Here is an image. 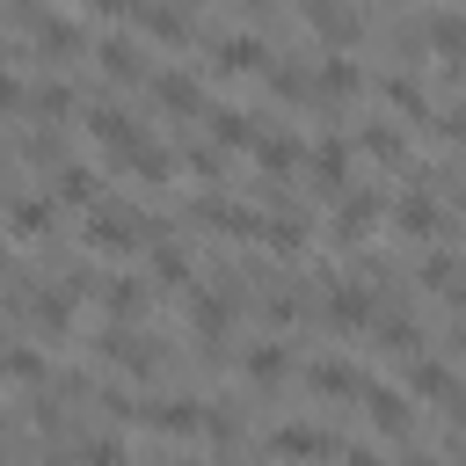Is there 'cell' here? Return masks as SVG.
<instances>
[{
    "instance_id": "f1b7e54d",
    "label": "cell",
    "mask_w": 466,
    "mask_h": 466,
    "mask_svg": "<svg viewBox=\"0 0 466 466\" xmlns=\"http://www.w3.org/2000/svg\"><path fill=\"white\" fill-rule=\"evenodd\" d=\"M51 218H58V204H51V197H22V204H15V211H7V226H15V233H22V240H36V233H44V226H51Z\"/></svg>"
},
{
    "instance_id": "8992f818",
    "label": "cell",
    "mask_w": 466,
    "mask_h": 466,
    "mask_svg": "<svg viewBox=\"0 0 466 466\" xmlns=\"http://www.w3.org/2000/svg\"><path fill=\"white\" fill-rule=\"evenodd\" d=\"M233 328V291H218V284H189V335L197 342H218Z\"/></svg>"
},
{
    "instance_id": "277c9868",
    "label": "cell",
    "mask_w": 466,
    "mask_h": 466,
    "mask_svg": "<svg viewBox=\"0 0 466 466\" xmlns=\"http://www.w3.org/2000/svg\"><path fill=\"white\" fill-rule=\"evenodd\" d=\"M357 400H364V422H371L379 437H408V430H415V400H408L400 386H371V379H364Z\"/></svg>"
},
{
    "instance_id": "7402d4cb",
    "label": "cell",
    "mask_w": 466,
    "mask_h": 466,
    "mask_svg": "<svg viewBox=\"0 0 466 466\" xmlns=\"http://www.w3.org/2000/svg\"><path fill=\"white\" fill-rule=\"evenodd\" d=\"M299 7H306V22H313L328 44H350V36H357V15H350L342 0H299Z\"/></svg>"
},
{
    "instance_id": "52a82bcc",
    "label": "cell",
    "mask_w": 466,
    "mask_h": 466,
    "mask_svg": "<svg viewBox=\"0 0 466 466\" xmlns=\"http://www.w3.org/2000/svg\"><path fill=\"white\" fill-rule=\"evenodd\" d=\"M240 379H248V386H262V393H269V386H284V379H291V350H284L277 335L248 342V350H240Z\"/></svg>"
},
{
    "instance_id": "7a4b0ae2",
    "label": "cell",
    "mask_w": 466,
    "mask_h": 466,
    "mask_svg": "<svg viewBox=\"0 0 466 466\" xmlns=\"http://www.w3.org/2000/svg\"><path fill=\"white\" fill-rule=\"evenodd\" d=\"M102 357H109V364H124L131 379H153V371H160V342H153V335H138L131 320L102 328Z\"/></svg>"
},
{
    "instance_id": "d6a6232c",
    "label": "cell",
    "mask_w": 466,
    "mask_h": 466,
    "mask_svg": "<svg viewBox=\"0 0 466 466\" xmlns=\"http://www.w3.org/2000/svg\"><path fill=\"white\" fill-rule=\"evenodd\" d=\"M371 320H379V342H386V350H408V357L422 350V328H415V320H400V313H371Z\"/></svg>"
},
{
    "instance_id": "5b68a950",
    "label": "cell",
    "mask_w": 466,
    "mask_h": 466,
    "mask_svg": "<svg viewBox=\"0 0 466 466\" xmlns=\"http://www.w3.org/2000/svg\"><path fill=\"white\" fill-rule=\"evenodd\" d=\"M371 226H379V197L371 189H350L335 204V218H328V240L335 248H357V240H371Z\"/></svg>"
},
{
    "instance_id": "f546056e",
    "label": "cell",
    "mask_w": 466,
    "mask_h": 466,
    "mask_svg": "<svg viewBox=\"0 0 466 466\" xmlns=\"http://www.w3.org/2000/svg\"><path fill=\"white\" fill-rule=\"evenodd\" d=\"M415 277H422V284H430V291H444V284H466V262H459V255H451V248H430V255H422V269H415Z\"/></svg>"
},
{
    "instance_id": "9a60e30c",
    "label": "cell",
    "mask_w": 466,
    "mask_h": 466,
    "mask_svg": "<svg viewBox=\"0 0 466 466\" xmlns=\"http://www.w3.org/2000/svg\"><path fill=\"white\" fill-rule=\"evenodd\" d=\"M400 393H408V400H451V393H459V379H451V364H444V357H415Z\"/></svg>"
},
{
    "instance_id": "2e32d148",
    "label": "cell",
    "mask_w": 466,
    "mask_h": 466,
    "mask_svg": "<svg viewBox=\"0 0 466 466\" xmlns=\"http://www.w3.org/2000/svg\"><path fill=\"white\" fill-rule=\"evenodd\" d=\"M153 102L175 109V116H204V87H197V73H153Z\"/></svg>"
},
{
    "instance_id": "5bb4252c",
    "label": "cell",
    "mask_w": 466,
    "mask_h": 466,
    "mask_svg": "<svg viewBox=\"0 0 466 466\" xmlns=\"http://www.w3.org/2000/svg\"><path fill=\"white\" fill-rule=\"evenodd\" d=\"M131 15H138L146 36H160V44H189V7H175V0H138Z\"/></svg>"
},
{
    "instance_id": "d590c367",
    "label": "cell",
    "mask_w": 466,
    "mask_h": 466,
    "mask_svg": "<svg viewBox=\"0 0 466 466\" xmlns=\"http://www.w3.org/2000/svg\"><path fill=\"white\" fill-rule=\"evenodd\" d=\"M80 466H124V444L116 437H87L80 444Z\"/></svg>"
},
{
    "instance_id": "44dd1931",
    "label": "cell",
    "mask_w": 466,
    "mask_h": 466,
    "mask_svg": "<svg viewBox=\"0 0 466 466\" xmlns=\"http://www.w3.org/2000/svg\"><path fill=\"white\" fill-rule=\"evenodd\" d=\"M422 36H430L437 58H466V15H451V7H437V15L422 22Z\"/></svg>"
},
{
    "instance_id": "4dcf8cb0",
    "label": "cell",
    "mask_w": 466,
    "mask_h": 466,
    "mask_svg": "<svg viewBox=\"0 0 466 466\" xmlns=\"http://www.w3.org/2000/svg\"><path fill=\"white\" fill-rule=\"evenodd\" d=\"M0 371H7L15 386H44V379H51V364H44L36 350H22V342H7V364H0Z\"/></svg>"
},
{
    "instance_id": "9c48e42d",
    "label": "cell",
    "mask_w": 466,
    "mask_h": 466,
    "mask_svg": "<svg viewBox=\"0 0 466 466\" xmlns=\"http://www.w3.org/2000/svg\"><path fill=\"white\" fill-rule=\"evenodd\" d=\"M371 313H379V299L364 284H328V299H320V320L328 328H371Z\"/></svg>"
},
{
    "instance_id": "7c38bea8",
    "label": "cell",
    "mask_w": 466,
    "mask_h": 466,
    "mask_svg": "<svg viewBox=\"0 0 466 466\" xmlns=\"http://www.w3.org/2000/svg\"><path fill=\"white\" fill-rule=\"evenodd\" d=\"M211 66H218V73H262V66H269V51H262V36H255V29H233V36H218V44H211Z\"/></svg>"
},
{
    "instance_id": "ffe728a7",
    "label": "cell",
    "mask_w": 466,
    "mask_h": 466,
    "mask_svg": "<svg viewBox=\"0 0 466 466\" xmlns=\"http://www.w3.org/2000/svg\"><path fill=\"white\" fill-rule=\"evenodd\" d=\"M95 66H102L109 80H138V73H146V58H138L131 36H102V44H95Z\"/></svg>"
},
{
    "instance_id": "e0dca14e",
    "label": "cell",
    "mask_w": 466,
    "mask_h": 466,
    "mask_svg": "<svg viewBox=\"0 0 466 466\" xmlns=\"http://www.w3.org/2000/svg\"><path fill=\"white\" fill-rule=\"evenodd\" d=\"M51 204H80V211H95V204H102V175L80 167V160L58 167V175H51Z\"/></svg>"
},
{
    "instance_id": "8fae6325",
    "label": "cell",
    "mask_w": 466,
    "mask_h": 466,
    "mask_svg": "<svg viewBox=\"0 0 466 466\" xmlns=\"http://www.w3.org/2000/svg\"><path fill=\"white\" fill-rule=\"evenodd\" d=\"M146 430H167V437H197L204 430V400H146V408H131Z\"/></svg>"
},
{
    "instance_id": "836d02e7",
    "label": "cell",
    "mask_w": 466,
    "mask_h": 466,
    "mask_svg": "<svg viewBox=\"0 0 466 466\" xmlns=\"http://www.w3.org/2000/svg\"><path fill=\"white\" fill-rule=\"evenodd\" d=\"M379 95H386L393 109H408V116H422V109H430V102H422V87H415V80H400V73H386V80H379Z\"/></svg>"
},
{
    "instance_id": "cb8c5ba5",
    "label": "cell",
    "mask_w": 466,
    "mask_h": 466,
    "mask_svg": "<svg viewBox=\"0 0 466 466\" xmlns=\"http://www.w3.org/2000/svg\"><path fill=\"white\" fill-rule=\"evenodd\" d=\"M255 160H262V175H284V167H299V160H306V146H299V138H284V131H255Z\"/></svg>"
},
{
    "instance_id": "8d00e7d4",
    "label": "cell",
    "mask_w": 466,
    "mask_h": 466,
    "mask_svg": "<svg viewBox=\"0 0 466 466\" xmlns=\"http://www.w3.org/2000/svg\"><path fill=\"white\" fill-rule=\"evenodd\" d=\"M189 167H197L204 182H218V167H226V160H218V146H197V153H189Z\"/></svg>"
},
{
    "instance_id": "6da1fadb",
    "label": "cell",
    "mask_w": 466,
    "mask_h": 466,
    "mask_svg": "<svg viewBox=\"0 0 466 466\" xmlns=\"http://www.w3.org/2000/svg\"><path fill=\"white\" fill-rule=\"evenodd\" d=\"M153 240V226L131 211V204H95L87 211V248L95 255H131V248H146Z\"/></svg>"
},
{
    "instance_id": "f6af8a7d",
    "label": "cell",
    "mask_w": 466,
    "mask_h": 466,
    "mask_svg": "<svg viewBox=\"0 0 466 466\" xmlns=\"http://www.w3.org/2000/svg\"><path fill=\"white\" fill-rule=\"evenodd\" d=\"M248 466H255V459H248Z\"/></svg>"
},
{
    "instance_id": "1f68e13d",
    "label": "cell",
    "mask_w": 466,
    "mask_h": 466,
    "mask_svg": "<svg viewBox=\"0 0 466 466\" xmlns=\"http://www.w3.org/2000/svg\"><path fill=\"white\" fill-rule=\"evenodd\" d=\"M36 44H44V51H66V58H73V51L87 44V29H80V22H51V15H44V22H36Z\"/></svg>"
},
{
    "instance_id": "484cf974",
    "label": "cell",
    "mask_w": 466,
    "mask_h": 466,
    "mask_svg": "<svg viewBox=\"0 0 466 466\" xmlns=\"http://www.w3.org/2000/svg\"><path fill=\"white\" fill-rule=\"evenodd\" d=\"M357 87H364V73H357L350 58H320V73H313V95L342 102V95H357Z\"/></svg>"
},
{
    "instance_id": "ee69618b",
    "label": "cell",
    "mask_w": 466,
    "mask_h": 466,
    "mask_svg": "<svg viewBox=\"0 0 466 466\" xmlns=\"http://www.w3.org/2000/svg\"><path fill=\"white\" fill-rule=\"evenodd\" d=\"M0 364H7V342H0Z\"/></svg>"
},
{
    "instance_id": "3957f363",
    "label": "cell",
    "mask_w": 466,
    "mask_h": 466,
    "mask_svg": "<svg viewBox=\"0 0 466 466\" xmlns=\"http://www.w3.org/2000/svg\"><path fill=\"white\" fill-rule=\"evenodd\" d=\"M269 451L291 459V466H320V459H342V437H335V430H313V422H284V430L269 437Z\"/></svg>"
},
{
    "instance_id": "4316f807",
    "label": "cell",
    "mask_w": 466,
    "mask_h": 466,
    "mask_svg": "<svg viewBox=\"0 0 466 466\" xmlns=\"http://www.w3.org/2000/svg\"><path fill=\"white\" fill-rule=\"evenodd\" d=\"M146 248H153V277H160V284H175V291L197 284V269H189V255H182L175 240H146Z\"/></svg>"
},
{
    "instance_id": "60d3db41",
    "label": "cell",
    "mask_w": 466,
    "mask_h": 466,
    "mask_svg": "<svg viewBox=\"0 0 466 466\" xmlns=\"http://www.w3.org/2000/svg\"><path fill=\"white\" fill-rule=\"evenodd\" d=\"M87 7H95V15H131L138 0H87Z\"/></svg>"
},
{
    "instance_id": "30bf717a",
    "label": "cell",
    "mask_w": 466,
    "mask_h": 466,
    "mask_svg": "<svg viewBox=\"0 0 466 466\" xmlns=\"http://www.w3.org/2000/svg\"><path fill=\"white\" fill-rule=\"evenodd\" d=\"M306 386H313L320 400H357V393H364V371H357L350 357H313V364H306Z\"/></svg>"
},
{
    "instance_id": "ac0fdd59",
    "label": "cell",
    "mask_w": 466,
    "mask_h": 466,
    "mask_svg": "<svg viewBox=\"0 0 466 466\" xmlns=\"http://www.w3.org/2000/svg\"><path fill=\"white\" fill-rule=\"evenodd\" d=\"M306 167H313L320 189H342V182H350V138H320V146L306 153Z\"/></svg>"
},
{
    "instance_id": "603a6c76",
    "label": "cell",
    "mask_w": 466,
    "mask_h": 466,
    "mask_svg": "<svg viewBox=\"0 0 466 466\" xmlns=\"http://www.w3.org/2000/svg\"><path fill=\"white\" fill-rule=\"evenodd\" d=\"M204 131H211V146H255V124H248V109H204Z\"/></svg>"
},
{
    "instance_id": "83f0119b",
    "label": "cell",
    "mask_w": 466,
    "mask_h": 466,
    "mask_svg": "<svg viewBox=\"0 0 466 466\" xmlns=\"http://www.w3.org/2000/svg\"><path fill=\"white\" fill-rule=\"evenodd\" d=\"M357 146H364L371 160H386V167H400V160H408V138H400L393 124H364V131H357Z\"/></svg>"
},
{
    "instance_id": "ba28073f",
    "label": "cell",
    "mask_w": 466,
    "mask_h": 466,
    "mask_svg": "<svg viewBox=\"0 0 466 466\" xmlns=\"http://www.w3.org/2000/svg\"><path fill=\"white\" fill-rule=\"evenodd\" d=\"M87 138H102V146H109L116 160H124L131 146H146V131H138V116H124L116 102H95V109H87Z\"/></svg>"
},
{
    "instance_id": "7bdbcfd3",
    "label": "cell",
    "mask_w": 466,
    "mask_h": 466,
    "mask_svg": "<svg viewBox=\"0 0 466 466\" xmlns=\"http://www.w3.org/2000/svg\"><path fill=\"white\" fill-rule=\"evenodd\" d=\"M451 357H466V313L451 320Z\"/></svg>"
},
{
    "instance_id": "b9f144b4",
    "label": "cell",
    "mask_w": 466,
    "mask_h": 466,
    "mask_svg": "<svg viewBox=\"0 0 466 466\" xmlns=\"http://www.w3.org/2000/svg\"><path fill=\"white\" fill-rule=\"evenodd\" d=\"M444 408H451V422H459V430H466V386H459V393H451V400H444Z\"/></svg>"
},
{
    "instance_id": "e575fe53",
    "label": "cell",
    "mask_w": 466,
    "mask_h": 466,
    "mask_svg": "<svg viewBox=\"0 0 466 466\" xmlns=\"http://www.w3.org/2000/svg\"><path fill=\"white\" fill-rule=\"evenodd\" d=\"M29 109H36L44 124H58V116L73 109V87H66V80H58V87H36V95H29Z\"/></svg>"
},
{
    "instance_id": "f35d334b",
    "label": "cell",
    "mask_w": 466,
    "mask_h": 466,
    "mask_svg": "<svg viewBox=\"0 0 466 466\" xmlns=\"http://www.w3.org/2000/svg\"><path fill=\"white\" fill-rule=\"evenodd\" d=\"M335 466H386V459H379V451H364V444H342V459H335Z\"/></svg>"
},
{
    "instance_id": "d4e9b609",
    "label": "cell",
    "mask_w": 466,
    "mask_h": 466,
    "mask_svg": "<svg viewBox=\"0 0 466 466\" xmlns=\"http://www.w3.org/2000/svg\"><path fill=\"white\" fill-rule=\"evenodd\" d=\"M146 291H153V284H146V277H131V269H124V277H102V306H109L116 320H131V313L146 306Z\"/></svg>"
},
{
    "instance_id": "4fadbf2b",
    "label": "cell",
    "mask_w": 466,
    "mask_h": 466,
    "mask_svg": "<svg viewBox=\"0 0 466 466\" xmlns=\"http://www.w3.org/2000/svg\"><path fill=\"white\" fill-rule=\"evenodd\" d=\"M393 233H400V240H437V233H444V211H437L422 189H408V197L393 204Z\"/></svg>"
},
{
    "instance_id": "d6986e66",
    "label": "cell",
    "mask_w": 466,
    "mask_h": 466,
    "mask_svg": "<svg viewBox=\"0 0 466 466\" xmlns=\"http://www.w3.org/2000/svg\"><path fill=\"white\" fill-rule=\"evenodd\" d=\"M255 240L277 248V255H299L306 248V218L299 211H269V218H255Z\"/></svg>"
},
{
    "instance_id": "ab89813d",
    "label": "cell",
    "mask_w": 466,
    "mask_h": 466,
    "mask_svg": "<svg viewBox=\"0 0 466 466\" xmlns=\"http://www.w3.org/2000/svg\"><path fill=\"white\" fill-rule=\"evenodd\" d=\"M444 138H466V102H459V109H444Z\"/></svg>"
},
{
    "instance_id": "74e56055",
    "label": "cell",
    "mask_w": 466,
    "mask_h": 466,
    "mask_svg": "<svg viewBox=\"0 0 466 466\" xmlns=\"http://www.w3.org/2000/svg\"><path fill=\"white\" fill-rule=\"evenodd\" d=\"M22 102H29V95H22V80L0 66V116H7V109H22Z\"/></svg>"
}]
</instances>
